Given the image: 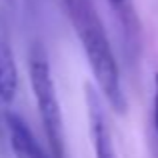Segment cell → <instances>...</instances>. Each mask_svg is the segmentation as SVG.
I'll list each match as a JSON object with an SVG mask.
<instances>
[{"label": "cell", "mask_w": 158, "mask_h": 158, "mask_svg": "<svg viewBox=\"0 0 158 158\" xmlns=\"http://www.w3.org/2000/svg\"><path fill=\"white\" fill-rule=\"evenodd\" d=\"M108 2L114 8L120 28L126 36V46H134L136 50L138 48V20H136L134 8H132V0H108Z\"/></svg>", "instance_id": "obj_6"}, {"label": "cell", "mask_w": 158, "mask_h": 158, "mask_svg": "<svg viewBox=\"0 0 158 158\" xmlns=\"http://www.w3.org/2000/svg\"><path fill=\"white\" fill-rule=\"evenodd\" d=\"M18 92V70L12 52L10 32L0 16V100L4 104H10Z\"/></svg>", "instance_id": "obj_4"}, {"label": "cell", "mask_w": 158, "mask_h": 158, "mask_svg": "<svg viewBox=\"0 0 158 158\" xmlns=\"http://www.w3.org/2000/svg\"><path fill=\"white\" fill-rule=\"evenodd\" d=\"M28 74H30V84H32V92H34L40 122H42L44 134H46V142L50 146V158H68L62 114H60L56 86H54V78H52L50 60H48V54L40 42L32 44L30 48Z\"/></svg>", "instance_id": "obj_2"}, {"label": "cell", "mask_w": 158, "mask_h": 158, "mask_svg": "<svg viewBox=\"0 0 158 158\" xmlns=\"http://www.w3.org/2000/svg\"><path fill=\"white\" fill-rule=\"evenodd\" d=\"M86 112H88L90 138H92L96 158H118L114 142H112V132L108 128L104 106H102L100 96L94 92L92 86H86Z\"/></svg>", "instance_id": "obj_3"}, {"label": "cell", "mask_w": 158, "mask_h": 158, "mask_svg": "<svg viewBox=\"0 0 158 158\" xmlns=\"http://www.w3.org/2000/svg\"><path fill=\"white\" fill-rule=\"evenodd\" d=\"M152 116H154V130L158 136V72L154 76V98H152Z\"/></svg>", "instance_id": "obj_7"}, {"label": "cell", "mask_w": 158, "mask_h": 158, "mask_svg": "<svg viewBox=\"0 0 158 158\" xmlns=\"http://www.w3.org/2000/svg\"><path fill=\"white\" fill-rule=\"evenodd\" d=\"M6 130H8V140L10 148L16 154V158H50L44 152L42 144L36 140L28 124L14 112L6 114Z\"/></svg>", "instance_id": "obj_5"}, {"label": "cell", "mask_w": 158, "mask_h": 158, "mask_svg": "<svg viewBox=\"0 0 158 158\" xmlns=\"http://www.w3.org/2000/svg\"><path fill=\"white\" fill-rule=\"evenodd\" d=\"M64 10L82 44V50L86 54L98 90L102 92L110 108H114L116 112H124L126 96L122 90L118 62L114 58L106 28L92 0H64Z\"/></svg>", "instance_id": "obj_1"}]
</instances>
